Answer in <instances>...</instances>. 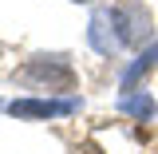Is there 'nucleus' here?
I'll list each match as a JSON object with an SVG mask.
<instances>
[{
    "label": "nucleus",
    "instance_id": "4",
    "mask_svg": "<svg viewBox=\"0 0 158 154\" xmlns=\"http://www.w3.org/2000/svg\"><path fill=\"white\" fill-rule=\"evenodd\" d=\"M79 107V99H12L8 111L16 119H59V115H71Z\"/></svg>",
    "mask_w": 158,
    "mask_h": 154
},
{
    "label": "nucleus",
    "instance_id": "6",
    "mask_svg": "<svg viewBox=\"0 0 158 154\" xmlns=\"http://www.w3.org/2000/svg\"><path fill=\"white\" fill-rule=\"evenodd\" d=\"M118 111H127L131 119H150V115H154V99H150V95H135V91H131V95L118 99Z\"/></svg>",
    "mask_w": 158,
    "mask_h": 154
},
{
    "label": "nucleus",
    "instance_id": "2",
    "mask_svg": "<svg viewBox=\"0 0 158 154\" xmlns=\"http://www.w3.org/2000/svg\"><path fill=\"white\" fill-rule=\"evenodd\" d=\"M115 12V24H118V36L127 48H142L154 40V28H150V12L138 4V0H115L111 4Z\"/></svg>",
    "mask_w": 158,
    "mask_h": 154
},
{
    "label": "nucleus",
    "instance_id": "7",
    "mask_svg": "<svg viewBox=\"0 0 158 154\" xmlns=\"http://www.w3.org/2000/svg\"><path fill=\"white\" fill-rule=\"evenodd\" d=\"M75 154H103V150H99L95 142H79V146H75Z\"/></svg>",
    "mask_w": 158,
    "mask_h": 154
},
{
    "label": "nucleus",
    "instance_id": "5",
    "mask_svg": "<svg viewBox=\"0 0 158 154\" xmlns=\"http://www.w3.org/2000/svg\"><path fill=\"white\" fill-rule=\"evenodd\" d=\"M154 59H158V44H150V48H146V52H142V56H138L135 63H131V67L123 71V79H118L123 95H131V91H135V83H138L142 75H146V71H150V63H154Z\"/></svg>",
    "mask_w": 158,
    "mask_h": 154
},
{
    "label": "nucleus",
    "instance_id": "3",
    "mask_svg": "<svg viewBox=\"0 0 158 154\" xmlns=\"http://www.w3.org/2000/svg\"><path fill=\"white\" fill-rule=\"evenodd\" d=\"M87 40H91V48H95L99 56H118L127 44L118 36V24H115V12H111V4H99L95 12H91V28H87Z\"/></svg>",
    "mask_w": 158,
    "mask_h": 154
},
{
    "label": "nucleus",
    "instance_id": "1",
    "mask_svg": "<svg viewBox=\"0 0 158 154\" xmlns=\"http://www.w3.org/2000/svg\"><path fill=\"white\" fill-rule=\"evenodd\" d=\"M16 83H24V87H48V91H71L75 87V71L63 63V59L56 56H36L28 59V67H20L16 71Z\"/></svg>",
    "mask_w": 158,
    "mask_h": 154
},
{
    "label": "nucleus",
    "instance_id": "8",
    "mask_svg": "<svg viewBox=\"0 0 158 154\" xmlns=\"http://www.w3.org/2000/svg\"><path fill=\"white\" fill-rule=\"evenodd\" d=\"M75 4H87V0H75Z\"/></svg>",
    "mask_w": 158,
    "mask_h": 154
}]
</instances>
